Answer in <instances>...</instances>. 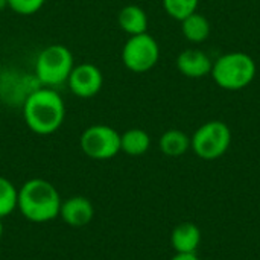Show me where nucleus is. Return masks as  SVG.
Wrapping results in <instances>:
<instances>
[{
  "mask_svg": "<svg viewBox=\"0 0 260 260\" xmlns=\"http://www.w3.org/2000/svg\"><path fill=\"white\" fill-rule=\"evenodd\" d=\"M23 117L32 133L38 136L53 134L66 117L64 101L53 88L40 87L24 101Z\"/></svg>",
  "mask_w": 260,
  "mask_h": 260,
  "instance_id": "nucleus-1",
  "label": "nucleus"
},
{
  "mask_svg": "<svg viewBox=\"0 0 260 260\" xmlns=\"http://www.w3.org/2000/svg\"><path fill=\"white\" fill-rule=\"evenodd\" d=\"M61 197L56 187L43 178L27 180L18 189L17 209L30 222L43 224L59 216Z\"/></svg>",
  "mask_w": 260,
  "mask_h": 260,
  "instance_id": "nucleus-2",
  "label": "nucleus"
},
{
  "mask_svg": "<svg viewBox=\"0 0 260 260\" xmlns=\"http://www.w3.org/2000/svg\"><path fill=\"white\" fill-rule=\"evenodd\" d=\"M257 66L251 55L245 52H229L221 55L212 67V78L218 87L229 91L247 88L256 78Z\"/></svg>",
  "mask_w": 260,
  "mask_h": 260,
  "instance_id": "nucleus-3",
  "label": "nucleus"
},
{
  "mask_svg": "<svg viewBox=\"0 0 260 260\" xmlns=\"http://www.w3.org/2000/svg\"><path fill=\"white\" fill-rule=\"evenodd\" d=\"M73 55L62 44H50L44 47L35 61V76L43 87H56L67 82L73 70Z\"/></svg>",
  "mask_w": 260,
  "mask_h": 260,
  "instance_id": "nucleus-4",
  "label": "nucleus"
},
{
  "mask_svg": "<svg viewBox=\"0 0 260 260\" xmlns=\"http://www.w3.org/2000/svg\"><path fill=\"white\" fill-rule=\"evenodd\" d=\"M232 145V131L222 120H209L203 123L190 137V149L201 160L221 158Z\"/></svg>",
  "mask_w": 260,
  "mask_h": 260,
  "instance_id": "nucleus-5",
  "label": "nucleus"
},
{
  "mask_svg": "<svg viewBox=\"0 0 260 260\" xmlns=\"http://www.w3.org/2000/svg\"><path fill=\"white\" fill-rule=\"evenodd\" d=\"M160 58L158 43L148 32L133 35L122 49V62L133 73H146L155 67Z\"/></svg>",
  "mask_w": 260,
  "mask_h": 260,
  "instance_id": "nucleus-6",
  "label": "nucleus"
},
{
  "mask_svg": "<svg viewBox=\"0 0 260 260\" xmlns=\"http://www.w3.org/2000/svg\"><path fill=\"white\" fill-rule=\"evenodd\" d=\"M79 146L93 160H110L120 152V134L108 125H91L81 134Z\"/></svg>",
  "mask_w": 260,
  "mask_h": 260,
  "instance_id": "nucleus-7",
  "label": "nucleus"
},
{
  "mask_svg": "<svg viewBox=\"0 0 260 260\" xmlns=\"http://www.w3.org/2000/svg\"><path fill=\"white\" fill-rule=\"evenodd\" d=\"M67 84L75 96L81 99H90L101 91L104 85V76L98 66L91 62H84L73 67L69 75Z\"/></svg>",
  "mask_w": 260,
  "mask_h": 260,
  "instance_id": "nucleus-8",
  "label": "nucleus"
},
{
  "mask_svg": "<svg viewBox=\"0 0 260 260\" xmlns=\"http://www.w3.org/2000/svg\"><path fill=\"white\" fill-rule=\"evenodd\" d=\"M43 87L35 75H17L14 70L0 75V98L9 104H24L27 96Z\"/></svg>",
  "mask_w": 260,
  "mask_h": 260,
  "instance_id": "nucleus-9",
  "label": "nucleus"
},
{
  "mask_svg": "<svg viewBox=\"0 0 260 260\" xmlns=\"http://www.w3.org/2000/svg\"><path fill=\"white\" fill-rule=\"evenodd\" d=\"M59 216L69 227L81 229L91 222L94 216V207L85 197H70L61 203Z\"/></svg>",
  "mask_w": 260,
  "mask_h": 260,
  "instance_id": "nucleus-10",
  "label": "nucleus"
},
{
  "mask_svg": "<svg viewBox=\"0 0 260 260\" xmlns=\"http://www.w3.org/2000/svg\"><path fill=\"white\" fill-rule=\"evenodd\" d=\"M213 67V61L210 56L198 49H186L177 56V69L181 75L198 79L210 75Z\"/></svg>",
  "mask_w": 260,
  "mask_h": 260,
  "instance_id": "nucleus-11",
  "label": "nucleus"
},
{
  "mask_svg": "<svg viewBox=\"0 0 260 260\" xmlns=\"http://www.w3.org/2000/svg\"><path fill=\"white\" fill-rule=\"evenodd\" d=\"M203 233L193 222H181L171 233V245L175 253H197L201 245Z\"/></svg>",
  "mask_w": 260,
  "mask_h": 260,
  "instance_id": "nucleus-12",
  "label": "nucleus"
},
{
  "mask_svg": "<svg viewBox=\"0 0 260 260\" xmlns=\"http://www.w3.org/2000/svg\"><path fill=\"white\" fill-rule=\"evenodd\" d=\"M119 27L129 37L145 34L148 29V15L137 5H126L117 14Z\"/></svg>",
  "mask_w": 260,
  "mask_h": 260,
  "instance_id": "nucleus-13",
  "label": "nucleus"
},
{
  "mask_svg": "<svg viewBox=\"0 0 260 260\" xmlns=\"http://www.w3.org/2000/svg\"><path fill=\"white\" fill-rule=\"evenodd\" d=\"M151 148V137L142 128H131L120 134V151L131 157H140Z\"/></svg>",
  "mask_w": 260,
  "mask_h": 260,
  "instance_id": "nucleus-14",
  "label": "nucleus"
},
{
  "mask_svg": "<svg viewBox=\"0 0 260 260\" xmlns=\"http://www.w3.org/2000/svg\"><path fill=\"white\" fill-rule=\"evenodd\" d=\"M158 148L168 157H181L190 149V137L181 129H168L161 134Z\"/></svg>",
  "mask_w": 260,
  "mask_h": 260,
  "instance_id": "nucleus-15",
  "label": "nucleus"
},
{
  "mask_svg": "<svg viewBox=\"0 0 260 260\" xmlns=\"http://www.w3.org/2000/svg\"><path fill=\"white\" fill-rule=\"evenodd\" d=\"M210 21L198 12H193L192 15L181 20V32L190 43H204L210 37Z\"/></svg>",
  "mask_w": 260,
  "mask_h": 260,
  "instance_id": "nucleus-16",
  "label": "nucleus"
},
{
  "mask_svg": "<svg viewBox=\"0 0 260 260\" xmlns=\"http://www.w3.org/2000/svg\"><path fill=\"white\" fill-rule=\"evenodd\" d=\"M18 189L6 177H0V218L9 216L17 209Z\"/></svg>",
  "mask_w": 260,
  "mask_h": 260,
  "instance_id": "nucleus-17",
  "label": "nucleus"
},
{
  "mask_svg": "<svg viewBox=\"0 0 260 260\" xmlns=\"http://www.w3.org/2000/svg\"><path fill=\"white\" fill-rule=\"evenodd\" d=\"M198 5L200 0H163V8L166 14L180 21L197 12Z\"/></svg>",
  "mask_w": 260,
  "mask_h": 260,
  "instance_id": "nucleus-18",
  "label": "nucleus"
},
{
  "mask_svg": "<svg viewBox=\"0 0 260 260\" xmlns=\"http://www.w3.org/2000/svg\"><path fill=\"white\" fill-rule=\"evenodd\" d=\"M46 0H8V8L18 15H34L37 14Z\"/></svg>",
  "mask_w": 260,
  "mask_h": 260,
  "instance_id": "nucleus-19",
  "label": "nucleus"
},
{
  "mask_svg": "<svg viewBox=\"0 0 260 260\" xmlns=\"http://www.w3.org/2000/svg\"><path fill=\"white\" fill-rule=\"evenodd\" d=\"M171 260H201L198 257V254L197 253H189V254H186V253H175L174 254V257Z\"/></svg>",
  "mask_w": 260,
  "mask_h": 260,
  "instance_id": "nucleus-20",
  "label": "nucleus"
},
{
  "mask_svg": "<svg viewBox=\"0 0 260 260\" xmlns=\"http://www.w3.org/2000/svg\"><path fill=\"white\" fill-rule=\"evenodd\" d=\"M8 8V0H0V9Z\"/></svg>",
  "mask_w": 260,
  "mask_h": 260,
  "instance_id": "nucleus-21",
  "label": "nucleus"
},
{
  "mask_svg": "<svg viewBox=\"0 0 260 260\" xmlns=\"http://www.w3.org/2000/svg\"><path fill=\"white\" fill-rule=\"evenodd\" d=\"M3 236V222H2V218H0V239Z\"/></svg>",
  "mask_w": 260,
  "mask_h": 260,
  "instance_id": "nucleus-22",
  "label": "nucleus"
}]
</instances>
